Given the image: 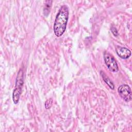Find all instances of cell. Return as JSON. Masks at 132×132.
<instances>
[{
  "instance_id": "1",
  "label": "cell",
  "mask_w": 132,
  "mask_h": 132,
  "mask_svg": "<svg viewBox=\"0 0 132 132\" xmlns=\"http://www.w3.org/2000/svg\"><path fill=\"white\" fill-rule=\"evenodd\" d=\"M68 19L69 8L67 5H63L59 9L54 24V31L57 37L61 36L64 32Z\"/></svg>"
},
{
  "instance_id": "2",
  "label": "cell",
  "mask_w": 132,
  "mask_h": 132,
  "mask_svg": "<svg viewBox=\"0 0 132 132\" xmlns=\"http://www.w3.org/2000/svg\"><path fill=\"white\" fill-rule=\"evenodd\" d=\"M23 85V72L20 70L16 77V86L12 93V100L14 104H17L19 101L21 93L22 88Z\"/></svg>"
},
{
  "instance_id": "3",
  "label": "cell",
  "mask_w": 132,
  "mask_h": 132,
  "mask_svg": "<svg viewBox=\"0 0 132 132\" xmlns=\"http://www.w3.org/2000/svg\"><path fill=\"white\" fill-rule=\"evenodd\" d=\"M105 62L108 69L112 72H118L119 68L114 58L110 54L105 52L104 55Z\"/></svg>"
},
{
  "instance_id": "4",
  "label": "cell",
  "mask_w": 132,
  "mask_h": 132,
  "mask_svg": "<svg viewBox=\"0 0 132 132\" xmlns=\"http://www.w3.org/2000/svg\"><path fill=\"white\" fill-rule=\"evenodd\" d=\"M118 91L120 96L126 102H129L131 100V89L127 85L123 84L120 86Z\"/></svg>"
},
{
  "instance_id": "5",
  "label": "cell",
  "mask_w": 132,
  "mask_h": 132,
  "mask_svg": "<svg viewBox=\"0 0 132 132\" xmlns=\"http://www.w3.org/2000/svg\"><path fill=\"white\" fill-rule=\"evenodd\" d=\"M116 52L118 55L122 59H127L131 55V52L126 47L118 46L116 48Z\"/></svg>"
},
{
  "instance_id": "6",
  "label": "cell",
  "mask_w": 132,
  "mask_h": 132,
  "mask_svg": "<svg viewBox=\"0 0 132 132\" xmlns=\"http://www.w3.org/2000/svg\"><path fill=\"white\" fill-rule=\"evenodd\" d=\"M101 76H102L103 80L108 85V86L109 87V88L111 89H114V86L113 82L111 81L110 78L106 75V74L103 71H101Z\"/></svg>"
},
{
  "instance_id": "7",
  "label": "cell",
  "mask_w": 132,
  "mask_h": 132,
  "mask_svg": "<svg viewBox=\"0 0 132 132\" xmlns=\"http://www.w3.org/2000/svg\"><path fill=\"white\" fill-rule=\"evenodd\" d=\"M52 1H47L45 2V6L44 8V14L45 16H47L49 14L52 6Z\"/></svg>"
},
{
  "instance_id": "8",
  "label": "cell",
  "mask_w": 132,
  "mask_h": 132,
  "mask_svg": "<svg viewBox=\"0 0 132 132\" xmlns=\"http://www.w3.org/2000/svg\"><path fill=\"white\" fill-rule=\"evenodd\" d=\"M52 103H53V100L52 99L50 98L47 100L45 103V107L46 109H49L51 107L52 105Z\"/></svg>"
},
{
  "instance_id": "9",
  "label": "cell",
  "mask_w": 132,
  "mask_h": 132,
  "mask_svg": "<svg viewBox=\"0 0 132 132\" xmlns=\"http://www.w3.org/2000/svg\"><path fill=\"white\" fill-rule=\"evenodd\" d=\"M111 31L112 32V33L113 34V35L117 37L118 35V30H117L116 28H115L114 27H112L111 28Z\"/></svg>"
}]
</instances>
